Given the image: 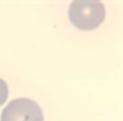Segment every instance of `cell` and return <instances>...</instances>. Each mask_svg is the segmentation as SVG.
<instances>
[{
	"instance_id": "6da1fadb",
	"label": "cell",
	"mask_w": 123,
	"mask_h": 121,
	"mask_svg": "<svg viewBox=\"0 0 123 121\" xmlns=\"http://www.w3.org/2000/svg\"><path fill=\"white\" fill-rule=\"evenodd\" d=\"M68 18L78 30H93L105 18V7L102 2H73Z\"/></svg>"
},
{
	"instance_id": "7a4b0ae2",
	"label": "cell",
	"mask_w": 123,
	"mask_h": 121,
	"mask_svg": "<svg viewBox=\"0 0 123 121\" xmlns=\"http://www.w3.org/2000/svg\"><path fill=\"white\" fill-rule=\"evenodd\" d=\"M2 121H43L40 106L28 98L10 101L2 113Z\"/></svg>"
},
{
	"instance_id": "3957f363",
	"label": "cell",
	"mask_w": 123,
	"mask_h": 121,
	"mask_svg": "<svg viewBox=\"0 0 123 121\" xmlns=\"http://www.w3.org/2000/svg\"><path fill=\"white\" fill-rule=\"evenodd\" d=\"M7 96H8V86H7V83H5V81L0 78V106L5 103Z\"/></svg>"
}]
</instances>
